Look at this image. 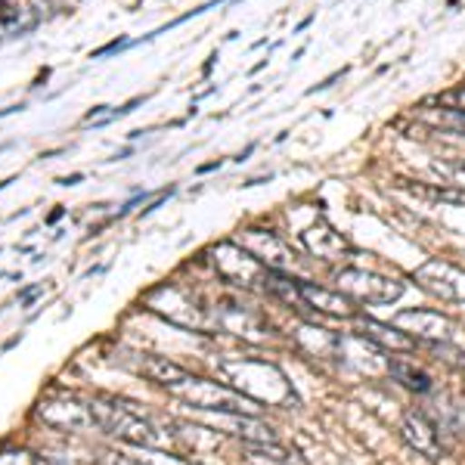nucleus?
Segmentation results:
<instances>
[{
    "instance_id": "nucleus-1",
    "label": "nucleus",
    "mask_w": 465,
    "mask_h": 465,
    "mask_svg": "<svg viewBox=\"0 0 465 465\" xmlns=\"http://www.w3.org/2000/svg\"><path fill=\"white\" fill-rule=\"evenodd\" d=\"M137 372H143L149 381H155L164 388L171 397L183 401L186 407L202 410V412H242V416H258V403L249 401L245 394H239L236 388L223 385V381H212L193 376L190 370L177 366L168 357H153V354H137Z\"/></svg>"
},
{
    "instance_id": "nucleus-2",
    "label": "nucleus",
    "mask_w": 465,
    "mask_h": 465,
    "mask_svg": "<svg viewBox=\"0 0 465 465\" xmlns=\"http://www.w3.org/2000/svg\"><path fill=\"white\" fill-rule=\"evenodd\" d=\"M217 370H221L223 381H230V388H236L239 394H245L254 403H267V407H295L298 403L289 376L270 360L227 357L217 363Z\"/></svg>"
},
{
    "instance_id": "nucleus-3",
    "label": "nucleus",
    "mask_w": 465,
    "mask_h": 465,
    "mask_svg": "<svg viewBox=\"0 0 465 465\" xmlns=\"http://www.w3.org/2000/svg\"><path fill=\"white\" fill-rule=\"evenodd\" d=\"M94 425L109 438L122 440V444L140 447V450H162L168 444V438L159 431V425L140 410H134L131 403L109 401V397H94L87 401Z\"/></svg>"
},
{
    "instance_id": "nucleus-4",
    "label": "nucleus",
    "mask_w": 465,
    "mask_h": 465,
    "mask_svg": "<svg viewBox=\"0 0 465 465\" xmlns=\"http://www.w3.org/2000/svg\"><path fill=\"white\" fill-rule=\"evenodd\" d=\"M332 289L360 304H394L403 295V282L391 276H379L363 267H341L332 273Z\"/></svg>"
},
{
    "instance_id": "nucleus-5",
    "label": "nucleus",
    "mask_w": 465,
    "mask_h": 465,
    "mask_svg": "<svg viewBox=\"0 0 465 465\" xmlns=\"http://www.w3.org/2000/svg\"><path fill=\"white\" fill-rule=\"evenodd\" d=\"M212 264L217 270L223 282L236 289H249V292H264L270 267L261 264L258 258L242 249L239 242H217L212 249Z\"/></svg>"
},
{
    "instance_id": "nucleus-6",
    "label": "nucleus",
    "mask_w": 465,
    "mask_h": 465,
    "mask_svg": "<svg viewBox=\"0 0 465 465\" xmlns=\"http://www.w3.org/2000/svg\"><path fill=\"white\" fill-rule=\"evenodd\" d=\"M412 282L440 302L465 304V270L447 264V261H425L422 267L412 270Z\"/></svg>"
},
{
    "instance_id": "nucleus-7",
    "label": "nucleus",
    "mask_w": 465,
    "mask_h": 465,
    "mask_svg": "<svg viewBox=\"0 0 465 465\" xmlns=\"http://www.w3.org/2000/svg\"><path fill=\"white\" fill-rule=\"evenodd\" d=\"M239 245H242V249H249L264 267L280 270V273H292V276H295L298 264H302V258H298V254L292 252L289 245L282 242L276 232H270V230H258V227L242 230V239H239Z\"/></svg>"
},
{
    "instance_id": "nucleus-8",
    "label": "nucleus",
    "mask_w": 465,
    "mask_h": 465,
    "mask_svg": "<svg viewBox=\"0 0 465 465\" xmlns=\"http://www.w3.org/2000/svg\"><path fill=\"white\" fill-rule=\"evenodd\" d=\"M35 416L44 425L56 431H94V416H90L87 401H74V397H47V401L37 403Z\"/></svg>"
},
{
    "instance_id": "nucleus-9",
    "label": "nucleus",
    "mask_w": 465,
    "mask_h": 465,
    "mask_svg": "<svg viewBox=\"0 0 465 465\" xmlns=\"http://www.w3.org/2000/svg\"><path fill=\"white\" fill-rule=\"evenodd\" d=\"M397 329L410 335L412 341H422L425 348L429 344H438V341H453V332H456V322L444 317L440 311H401L394 320Z\"/></svg>"
},
{
    "instance_id": "nucleus-10",
    "label": "nucleus",
    "mask_w": 465,
    "mask_h": 465,
    "mask_svg": "<svg viewBox=\"0 0 465 465\" xmlns=\"http://www.w3.org/2000/svg\"><path fill=\"white\" fill-rule=\"evenodd\" d=\"M401 438L407 440L410 450H416V453L425 456L429 462H440L447 456V447H444V440H440L438 425H434L422 410H407V412H403Z\"/></svg>"
},
{
    "instance_id": "nucleus-11",
    "label": "nucleus",
    "mask_w": 465,
    "mask_h": 465,
    "mask_svg": "<svg viewBox=\"0 0 465 465\" xmlns=\"http://www.w3.org/2000/svg\"><path fill=\"white\" fill-rule=\"evenodd\" d=\"M146 304L153 307L155 313H162V317H168L171 322H177V326H193L199 329L202 322V307L193 295H186L183 289L177 286H159L153 289L146 295Z\"/></svg>"
},
{
    "instance_id": "nucleus-12",
    "label": "nucleus",
    "mask_w": 465,
    "mask_h": 465,
    "mask_svg": "<svg viewBox=\"0 0 465 465\" xmlns=\"http://www.w3.org/2000/svg\"><path fill=\"white\" fill-rule=\"evenodd\" d=\"M302 242H304L307 254L322 261V264H339V261H344L348 254H354V245H351L339 230L329 227V223H322V221L302 232Z\"/></svg>"
},
{
    "instance_id": "nucleus-13",
    "label": "nucleus",
    "mask_w": 465,
    "mask_h": 465,
    "mask_svg": "<svg viewBox=\"0 0 465 465\" xmlns=\"http://www.w3.org/2000/svg\"><path fill=\"white\" fill-rule=\"evenodd\" d=\"M302 295L307 311L313 313H326V317L335 320H357V307L348 295H341L339 289H322L317 282L302 280Z\"/></svg>"
},
{
    "instance_id": "nucleus-14",
    "label": "nucleus",
    "mask_w": 465,
    "mask_h": 465,
    "mask_svg": "<svg viewBox=\"0 0 465 465\" xmlns=\"http://www.w3.org/2000/svg\"><path fill=\"white\" fill-rule=\"evenodd\" d=\"M357 335L366 341H372L376 348L388 351V354H410V351H416V341H412L403 329H397L394 322L357 317Z\"/></svg>"
},
{
    "instance_id": "nucleus-15",
    "label": "nucleus",
    "mask_w": 465,
    "mask_h": 465,
    "mask_svg": "<svg viewBox=\"0 0 465 465\" xmlns=\"http://www.w3.org/2000/svg\"><path fill=\"white\" fill-rule=\"evenodd\" d=\"M217 422H223V431L242 438L245 444H280V434L261 422L258 416H242V412H217Z\"/></svg>"
},
{
    "instance_id": "nucleus-16",
    "label": "nucleus",
    "mask_w": 465,
    "mask_h": 465,
    "mask_svg": "<svg viewBox=\"0 0 465 465\" xmlns=\"http://www.w3.org/2000/svg\"><path fill=\"white\" fill-rule=\"evenodd\" d=\"M388 372H391L394 381H401L403 388L416 394H429L434 388V381L422 366H416V360L403 357V354H388Z\"/></svg>"
},
{
    "instance_id": "nucleus-17",
    "label": "nucleus",
    "mask_w": 465,
    "mask_h": 465,
    "mask_svg": "<svg viewBox=\"0 0 465 465\" xmlns=\"http://www.w3.org/2000/svg\"><path fill=\"white\" fill-rule=\"evenodd\" d=\"M249 465H307L295 450L282 444H249Z\"/></svg>"
},
{
    "instance_id": "nucleus-18",
    "label": "nucleus",
    "mask_w": 465,
    "mask_h": 465,
    "mask_svg": "<svg viewBox=\"0 0 465 465\" xmlns=\"http://www.w3.org/2000/svg\"><path fill=\"white\" fill-rule=\"evenodd\" d=\"M429 122L447 127L450 134H462L465 137V112L460 109H440V112H429Z\"/></svg>"
},
{
    "instance_id": "nucleus-19",
    "label": "nucleus",
    "mask_w": 465,
    "mask_h": 465,
    "mask_svg": "<svg viewBox=\"0 0 465 465\" xmlns=\"http://www.w3.org/2000/svg\"><path fill=\"white\" fill-rule=\"evenodd\" d=\"M416 196L425 199H438V202H450V205H465V193L460 190H438V186H407Z\"/></svg>"
},
{
    "instance_id": "nucleus-20",
    "label": "nucleus",
    "mask_w": 465,
    "mask_h": 465,
    "mask_svg": "<svg viewBox=\"0 0 465 465\" xmlns=\"http://www.w3.org/2000/svg\"><path fill=\"white\" fill-rule=\"evenodd\" d=\"M140 462L143 465H199L193 460H183V456L164 453V450H143V453H140Z\"/></svg>"
},
{
    "instance_id": "nucleus-21",
    "label": "nucleus",
    "mask_w": 465,
    "mask_h": 465,
    "mask_svg": "<svg viewBox=\"0 0 465 465\" xmlns=\"http://www.w3.org/2000/svg\"><path fill=\"white\" fill-rule=\"evenodd\" d=\"M100 465H143L140 456H124V453H112V450H103L100 453Z\"/></svg>"
},
{
    "instance_id": "nucleus-22",
    "label": "nucleus",
    "mask_w": 465,
    "mask_h": 465,
    "mask_svg": "<svg viewBox=\"0 0 465 465\" xmlns=\"http://www.w3.org/2000/svg\"><path fill=\"white\" fill-rule=\"evenodd\" d=\"M440 106H444V109H460V112H465V87L447 90V94L440 96Z\"/></svg>"
},
{
    "instance_id": "nucleus-23",
    "label": "nucleus",
    "mask_w": 465,
    "mask_h": 465,
    "mask_svg": "<svg viewBox=\"0 0 465 465\" xmlns=\"http://www.w3.org/2000/svg\"><path fill=\"white\" fill-rule=\"evenodd\" d=\"M344 72H348V69H339V72H332V74H329V78L326 81H322V84H317V87H311V90H307V94H317V90H326V87H332L335 84V81H339L341 78V74Z\"/></svg>"
}]
</instances>
